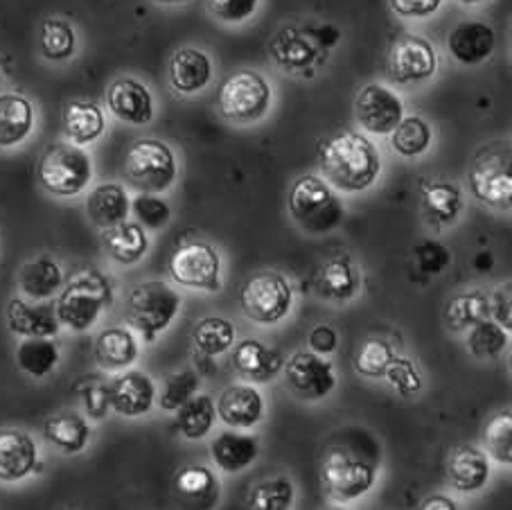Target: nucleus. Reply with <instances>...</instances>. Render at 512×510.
<instances>
[{
	"label": "nucleus",
	"instance_id": "43",
	"mask_svg": "<svg viewBox=\"0 0 512 510\" xmlns=\"http://www.w3.org/2000/svg\"><path fill=\"white\" fill-rule=\"evenodd\" d=\"M510 334L508 330H503L497 321L485 319L481 323H476L474 328L467 330V353H470L474 359H494L499 357L503 350L508 348Z\"/></svg>",
	"mask_w": 512,
	"mask_h": 510
},
{
	"label": "nucleus",
	"instance_id": "48",
	"mask_svg": "<svg viewBox=\"0 0 512 510\" xmlns=\"http://www.w3.org/2000/svg\"><path fill=\"white\" fill-rule=\"evenodd\" d=\"M384 380L391 384V389L397 395H402V398H413V395H418L425 389V380H422L418 366L413 364V359L402 355H395L393 362L388 364Z\"/></svg>",
	"mask_w": 512,
	"mask_h": 510
},
{
	"label": "nucleus",
	"instance_id": "1",
	"mask_svg": "<svg viewBox=\"0 0 512 510\" xmlns=\"http://www.w3.org/2000/svg\"><path fill=\"white\" fill-rule=\"evenodd\" d=\"M323 179L339 192H364L382 174L377 145L359 131H339L316 147Z\"/></svg>",
	"mask_w": 512,
	"mask_h": 510
},
{
	"label": "nucleus",
	"instance_id": "46",
	"mask_svg": "<svg viewBox=\"0 0 512 510\" xmlns=\"http://www.w3.org/2000/svg\"><path fill=\"white\" fill-rule=\"evenodd\" d=\"M395 350L391 344L382 339H368L364 346L359 348L355 357V371L359 375L368 377V380H382L388 364L395 359Z\"/></svg>",
	"mask_w": 512,
	"mask_h": 510
},
{
	"label": "nucleus",
	"instance_id": "52",
	"mask_svg": "<svg viewBox=\"0 0 512 510\" xmlns=\"http://www.w3.org/2000/svg\"><path fill=\"white\" fill-rule=\"evenodd\" d=\"M388 5L402 19H427L440 10L443 0H388Z\"/></svg>",
	"mask_w": 512,
	"mask_h": 510
},
{
	"label": "nucleus",
	"instance_id": "9",
	"mask_svg": "<svg viewBox=\"0 0 512 510\" xmlns=\"http://www.w3.org/2000/svg\"><path fill=\"white\" fill-rule=\"evenodd\" d=\"M240 307L253 323L276 325L285 321L294 307V287L280 271H258L242 285Z\"/></svg>",
	"mask_w": 512,
	"mask_h": 510
},
{
	"label": "nucleus",
	"instance_id": "39",
	"mask_svg": "<svg viewBox=\"0 0 512 510\" xmlns=\"http://www.w3.org/2000/svg\"><path fill=\"white\" fill-rule=\"evenodd\" d=\"M237 330L224 316H203L192 328V344L199 355L219 357L235 346Z\"/></svg>",
	"mask_w": 512,
	"mask_h": 510
},
{
	"label": "nucleus",
	"instance_id": "13",
	"mask_svg": "<svg viewBox=\"0 0 512 510\" xmlns=\"http://www.w3.org/2000/svg\"><path fill=\"white\" fill-rule=\"evenodd\" d=\"M438 73V52L434 43L404 34L388 52V75L397 84H422Z\"/></svg>",
	"mask_w": 512,
	"mask_h": 510
},
{
	"label": "nucleus",
	"instance_id": "23",
	"mask_svg": "<svg viewBox=\"0 0 512 510\" xmlns=\"http://www.w3.org/2000/svg\"><path fill=\"white\" fill-rule=\"evenodd\" d=\"M215 409L231 429H253L264 418V395L253 384H233L219 395Z\"/></svg>",
	"mask_w": 512,
	"mask_h": 510
},
{
	"label": "nucleus",
	"instance_id": "50",
	"mask_svg": "<svg viewBox=\"0 0 512 510\" xmlns=\"http://www.w3.org/2000/svg\"><path fill=\"white\" fill-rule=\"evenodd\" d=\"M413 265L425 276H438L452 265V251L436 240H422L413 246Z\"/></svg>",
	"mask_w": 512,
	"mask_h": 510
},
{
	"label": "nucleus",
	"instance_id": "20",
	"mask_svg": "<svg viewBox=\"0 0 512 510\" xmlns=\"http://www.w3.org/2000/svg\"><path fill=\"white\" fill-rule=\"evenodd\" d=\"M231 366L246 384H267L282 373L285 357L258 339H244L233 346Z\"/></svg>",
	"mask_w": 512,
	"mask_h": 510
},
{
	"label": "nucleus",
	"instance_id": "18",
	"mask_svg": "<svg viewBox=\"0 0 512 510\" xmlns=\"http://www.w3.org/2000/svg\"><path fill=\"white\" fill-rule=\"evenodd\" d=\"M172 492L181 510H213L219 504V479L206 465H183L174 472Z\"/></svg>",
	"mask_w": 512,
	"mask_h": 510
},
{
	"label": "nucleus",
	"instance_id": "34",
	"mask_svg": "<svg viewBox=\"0 0 512 510\" xmlns=\"http://www.w3.org/2000/svg\"><path fill=\"white\" fill-rule=\"evenodd\" d=\"M422 210H425L429 226H452L463 210L461 188L449 181L427 183V186L422 188Z\"/></svg>",
	"mask_w": 512,
	"mask_h": 510
},
{
	"label": "nucleus",
	"instance_id": "24",
	"mask_svg": "<svg viewBox=\"0 0 512 510\" xmlns=\"http://www.w3.org/2000/svg\"><path fill=\"white\" fill-rule=\"evenodd\" d=\"M170 86L181 95L201 93L213 79V59L206 52L194 46H183L174 50L167 66Z\"/></svg>",
	"mask_w": 512,
	"mask_h": 510
},
{
	"label": "nucleus",
	"instance_id": "57",
	"mask_svg": "<svg viewBox=\"0 0 512 510\" xmlns=\"http://www.w3.org/2000/svg\"><path fill=\"white\" fill-rule=\"evenodd\" d=\"M458 3H463V5H479V3H483V0H458Z\"/></svg>",
	"mask_w": 512,
	"mask_h": 510
},
{
	"label": "nucleus",
	"instance_id": "51",
	"mask_svg": "<svg viewBox=\"0 0 512 510\" xmlns=\"http://www.w3.org/2000/svg\"><path fill=\"white\" fill-rule=\"evenodd\" d=\"M208 12L215 16L217 21L226 25H237L249 21L251 16L258 12L260 0H206Z\"/></svg>",
	"mask_w": 512,
	"mask_h": 510
},
{
	"label": "nucleus",
	"instance_id": "47",
	"mask_svg": "<svg viewBox=\"0 0 512 510\" xmlns=\"http://www.w3.org/2000/svg\"><path fill=\"white\" fill-rule=\"evenodd\" d=\"M131 215L136 217V224H140L145 231H163L172 219V208L163 197L158 195H138L131 199Z\"/></svg>",
	"mask_w": 512,
	"mask_h": 510
},
{
	"label": "nucleus",
	"instance_id": "26",
	"mask_svg": "<svg viewBox=\"0 0 512 510\" xmlns=\"http://www.w3.org/2000/svg\"><path fill=\"white\" fill-rule=\"evenodd\" d=\"M86 215L100 231L127 222L131 215V197L122 183H100L86 197Z\"/></svg>",
	"mask_w": 512,
	"mask_h": 510
},
{
	"label": "nucleus",
	"instance_id": "35",
	"mask_svg": "<svg viewBox=\"0 0 512 510\" xmlns=\"http://www.w3.org/2000/svg\"><path fill=\"white\" fill-rule=\"evenodd\" d=\"M14 359L21 373L34 377V380H43L59 366L61 350L55 339H21V344L16 346Z\"/></svg>",
	"mask_w": 512,
	"mask_h": 510
},
{
	"label": "nucleus",
	"instance_id": "40",
	"mask_svg": "<svg viewBox=\"0 0 512 510\" xmlns=\"http://www.w3.org/2000/svg\"><path fill=\"white\" fill-rule=\"evenodd\" d=\"M431 143H434V131L420 116H404L391 134V147L402 158H418L427 154Z\"/></svg>",
	"mask_w": 512,
	"mask_h": 510
},
{
	"label": "nucleus",
	"instance_id": "55",
	"mask_svg": "<svg viewBox=\"0 0 512 510\" xmlns=\"http://www.w3.org/2000/svg\"><path fill=\"white\" fill-rule=\"evenodd\" d=\"M418 510H458L456 501L447 495H431L425 501H422V506Z\"/></svg>",
	"mask_w": 512,
	"mask_h": 510
},
{
	"label": "nucleus",
	"instance_id": "31",
	"mask_svg": "<svg viewBox=\"0 0 512 510\" xmlns=\"http://www.w3.org/2000/svg\"><path fill=\"white\" fill-rule=\"evenodd\" d=\"M91 436V422L77 411H61L43 422V438L61 454H82L91 443Z\"/></svg>",
	"mask_w": 512,
	"mask_h": 510
},
{
	"label": "nucleus",
	"instance_id": "45",
	"mask_svg": "<svg viewBox=\"0 0 512 510\" xmlns=\"http://www.w3.org/2000/svg\"><path fill=\"white\" fill-rule=\"evenodd\" d=\"M485 456L501 465H512V411L503 409L488 420L483 429Z\"/></svg>",
	"mask_w": 512,
	"mask_h": 510
},
{
	"label": "nucleus",
	"instance_id": "19",
	"mask_svg": "<svg viewBox=\"0 0 512 510\" xmlns=\"http://www.w3.org/2000/svg\"><path fill=\"white\" fill-rule=\"evenodd\" d=\"M37 470V441L23 429H0V483H19Z\"/></svg>",
	"mask_w": 512,
	"mask_h": 510
},
{
	"label": "nucleus",
	"instance_id": "58",
	"mask_svg": "<svg viewBox=\"0 0 512 510\" xmlns=\"http://www.w3.org/2000/svg\"><path fill=\"white\" fill-rule=\"evenodd\" d=\"M328 510H346V508H341V506H337V508H328Z\"/></svg>",
	"mask_w": 512,
	"mask_h": 510
},
{
	"label": "nucleus",
	"instance_id": "42",
	"mask_svg": "<svg viewBox=\"0 0 512 510\" xmlns=\"http://www.w3.org/2000/svg\"><path fill=\"white\" fill-rule=\"evenodd\" d=\"M39 50L48 61H66L77 52L75 28L64 19H46L41 23Z\"/></svg>",
	"mask_w": 512,
	"mask_h": 510
},
{
	"label": "nucleus",
	"instance_id": "49",
	"mask_svg": "<svg viewBox=\"0 0 512 510\" xmlns=\"http://www.w3.org/2000/svg\"><path fill=\"white\" fill-rule=\"evenodd\" d=\"M77 395L79 400H82V407L88 420H104L111 413L109 382L104 380V377H84V380L77 384Z\"/></svg>",
	"mask_w": 512,
	"mask_h": 510
},
{
	"label": "nucleus",
	"instance_id": "21",
	"mask_svg": "<svg viewBox=\"0 0 512 510\" xmlns=\"http://www.w3.org/2000/svg\"><path fill=\"white\" fill-rule=\"evenodd\" d=\"M497 34L483 21H461L447 34V50L458 64L479 66L492 57Z\"/></svg>",
	"mask_w": 512,
	"mask_h": 510
},
{
	"label": "nucleus",
	"instance_id": "44",
	"mask_svg": "<svg viewBox=\"0 0 512 510\" xmlns=\"http://www.w3.org/2000/svg\"><path fill=\"white\" fill-rule=\"evenodd\" d=\"M201 375L192 368H183L167 375L161 386V393H156V404L167 413H176L185 402L199 393Z\"/></svg>",
	"mask_w": 512,
	"mask_h": 510
},
{
	"label": "nucleus",
	"instance_id": "54",
	"mask_svg": "<svg viewBox=\"0 0 512 510\" xmlns=\"http://www.w3.org/2000/svg\"><path fill=\"white\" fill-rule=\"evenodd\" d=\"M490 319L497 321L503 330L512 328V307H510V283L499 287L490 298Z\"/></svg>",
	"mask_w": 512,
	"mask_h": 510
},
{
	"label": "nucleus",
	"instance_id": "6",
	"mask_svg": "<svg viewBox=\"0 0 512 510\" xmlns=\"http://www.w3.org/2000/svg\"><path fill=\"white\" fill-rule=\"evenodd\" d=\"M125 179L145 195H163L179 177L174 149L158 138H140L125 156Z\"/></svg>",
	"mask_w": 512,
	"mask_h": 510
},
{
	"label": "nucleus",
	"instance_id": "28",
	"mask_svg": "<svg viewBox=\"0 0 512 510\" xmlns=\"http://www.w3.org/2000/svg\"><path fill=\"white\" fill-rule=\"evenodd\" d=\"M447 481L458 492H479L490 481V459L474 445H461L447 459Z\"/></svg>",
	"mask_w": 512,
	"mask_h": 510
},
{
	"label": "nucleus",
	"instance_id": "38",
	"mask_svg": "<svg viewBox=\"0 0 512 510\" xmlns=\"http://www.w3.org/2000/svg\"><path fill=\"white\" fill-rule=\"evenodd\" d=\"M217 420L215 400L206 393H197L176 411V429L185 441H201L213 432Z\"/></svg>",
	"mask_w": 512,
	"mask_h": 510
},
{
	"label": "nucleus",
	"instance_id": "17",
	"mask_svg": "<svg viewBox=\"0 0 512 510\" xmlns=\"http://www.w3.org/2000/svg\"><path fill=\"white\" fill-rule=\"evenodd\" d=\"M5 319L10 332L21 339H55L61 330L55 303L50 301H28L23 296H14L7 303Z\"/></svg>",
	"mask_w": 512,
	"mask_h": 510
},
{
	"label": "nucleus",
	"instance_id": "3",
	"mask_svg": "<svg viewBox=\"0 0 512 510\" xmlns=\"http://www.w3.org/2000/svg\"><path fill=\"white\" fill-rule=\"evenodd\" d=\"M287 208L294 222L310 235L337 231L346 215L343 201L328 181L316 174H305L291 183Z\"/></svg>",
	"mask_w": 512,
	"mask_h": 510
},
{
	"label": "nucleus",
	"instance_id": "53",
	"mask_svg": "<svg viewBox=\"0 0 512 510\" xmlns=\"http://www.w3.org/2000/svg\"><path fill=\"white\" fill-rule=\"evenodd\" d=\"M307 346H310L312 353L328 357L339 348V332L328 323H319L316 328H312L310 337H307Z\"/></svg>",
	"mask_w": 512,
	"mask_h": 510
},
{
	"label": "nucleus",
	"instance_id": "15",
	"mask_svg": "<svg viewBox=\"0 0 512 510\" xmlns=\"http://www.w3.org/2000/svg\"><path fill=\"white\" fill-rule=\"evenodd\" d=\"M107 107L125 125L145 127L156 116L154 95L136 77H118L107 89Z\"/></svg>",
	"mask_w": 512,
	"mask_h": 510
},
{
	"label": "nucleus",
	"instance_id": "11",
	"mask_svg": "<svg viewBox=\"0 0 512 510\" xmlns=\"http://www.w3.org/2000/svg\"><path fill=\"white\" fill-rule=\"evenodd\" d=\"M321 483L337 504H350L375 488L377 468L346 450H332L321 463Z\"/></svg>",
	"mask_w": 512,
	"mask_h": 510
},
{
	"label": "nucleus",
	"instance_id": "10",
	"mask_svg": "<svg viewBox=\"0 0 512 510\" xmlns=\"http://www.w3.org/2000/svg\"><path fill=\"white\" fill-rule=\"evenodd\" d=\"M167 269L174 283L185 289H197V292L222 289V255L213 244L203 240H190L176 246Z\"/></svg>",
	"mask_w": 512,
	"mask_h": 510
},
{
	"label": "nucleus",
	"instance_id": "22",
	"mask_svg": "<svg viewBox=\"0 0 512 510\" xmlns=\"http://www.w3.org/2000/svg\"><path fill=\"white\" fill-rule=\"evenodd\" d=\"M93 357H95V364L107 373L129 371L140 357L138 337L134 334V330L122 328V325L104 328L95 337Z\"/></svg>",
	"mask_w": 512,
	"mask_h": 510
},
{
	"label": "nucleus",
	"instance_id": "30",
	"mask_svg": "<svg viewBox=\"0 0 512 510\" xmlns=\"http://www.w3.org/2000/svg\"><path fill=\"white\" fill-rule=\"evenodd\" d=\"M260 438L253 434H244L240 429L222 432L210 443V456L215 465L226 474L244 472L258 461Z\"/></svg>",
	"mask_w": 512,
	"mask_h": 510
},
{
	"label": "nucleus",
	"instance_id": "56",
	"mask_svg": "<svg viewBox=\"0 0 512 510\" xmlns=\"http://www.w3.org/2000/svg\"><path fill=\"white\" fill-rule=\"evenodd\" d=\"M158 5H183V3H190V0H154Z\"/></svg>",
	"mask_w": 512,
	"mask_h": 510
},
{
	"label": "nucleus",
	"instance_id": "27",
	"mask_svg": "<svg viewBox=\"0 0 512 510\" xmlns=\"http://www.w3.org/2000/svg\"><path fill=\"white\" fill-rule=\"evenodd\" d=\"M64 283V269L52 255H37L19 269V289L28 301H52Z\"/></svg>",
	"mask_w": 512,
	"mask_h": 510
},
{
	"label": "nucleus",
	"instance_id": "41",
	"mask_svg": "<svg viewBox=\"0 0 512 510\" xmlns=\"http://www.w3.org/2000/svg\"><path fill=\"white\" fill-rule=\"evenodd\" d=\"M296 488L289 477H269L255 483L246 497V510H291Z\"/></svg>",
	"mask_w": 512,
	"mask_h": 510
},
{
	"label": "nucleus",
	"instance_id": "8",
	"mask_svg": "<svg viewBox=\"0 0 512 510\" xmlns=\"http://www.w3.org/2000/svg\"><path fill=\"white\" fill-rule=\"evenodd\" d=\"M273 102V89L269 79L258 70H235L219 89V111L222 116L237 125H253L267 116Z\"/></svg>",
	"mask_w": 512,
	"mask_h": 510
},
{
	"label": "nucleus",
	"instance_id": "37",
	"mask_svg": "<svg viewBox=\"0 0 512 510\" xmlns=\"http://www.w3.org/2000/svg\"><path fill=\"white\" fill-rule=\"evenodd\" d=\"M485 319H490V296H485L479 289L449 298L443 310L445 328L452 332H465Z\"/></svg>",
	"mask_w": 512,
	"mask_h": 510
},
{
	"label": "nucleus",
	"instance_id": "4",
	"mask_svg": "<svg viewBox=\"0 0 512 510\" xmlns=\"http://www.w3.org/2000/svg\"><path fill=\"white\" fill-rule=\"evenodd\" d=\"M181 294L165 280H145L127 296L129 328L138 332L147 344L161 337L181 312Z\"/></svg>",
	"mask_w": 512,
	"mask_h": 510
},
{
	"label": "nucleus",
	"instance_id": "12",
	"mask_svg": "<svg viewBox=\"0 0 512 510\" xmlns=\"http://www.w3.org/2000/svg\"><path fill=\"white\" fill-rule=\"evenodd\" d=\"M287 389L303 402H319L337 389L339 377L334 373L330 359L312 353V350H296L282 366Z\"/></svg>",
	"mask_w": 512,
	"mask_h": 510
},
{
	"label": "nucleus",
	"instance_id": "14",
	"mask_svg": "<svg viewBox=\"0 0 512 510\" xmlns=\"http://www.w3.org/2000/svg\"><path fill=\"white\" fill-rule=\"evenodd\" d=\"M355 118L359 127L375 136H391L393 129L404 118V102L393 89L370 82L357 93Z\"/></svg>",
	"mask_w": 512,
	"mask_h": 510
},
{
	"label": "nucleus",
	"instance_id": "16",
	"mask_svg": "<svg viewBox=\"0 0 512 510\" xmlns=\"http://www.w3.org/2000/svg\"><path fill=\"white\" fill-rule=\"evenodd\" d=\"M156 382L143 371H122L109 380V404L122 418H143L156 407Z\"/></svg>",
	"mask_w": 512,
	"mask_h": 510
},
{
	"label": "nucleus",
	"instance_id": "5",
	"mask_svg": "<svg viewBox=\"0 0 512 510\" xmlns=\"http://www.w3.org/2000/svg\"><path fill=\"white\" fill-rule=\"evenodd\" d=\"M41 188L52 197H77L91 186L93 158L84 147L73 143H55L41 154L37 165Z\"/></svg>",
	"mask_w": 512,
	"mask_h": 510
},
{
	"label": "nucleus",
	"instance_id": "32",
	"mask_svg": "<svg viewBox=\"0 0 512 510\" xmlns=\"http://www.w3.org/2000/svg\"><path fill=\"white\" fill-rule=\"evenodd\" d=\"M102 246L113 262L122 267L138 265L149 251V235L136 222H122L113 228L102 231Z\"/></svg>",
	"mask_w": 512,
	"mask_h": 510
},
{
	"label": "nucleus",
	"instance_id": "25",
	"mask_svg": "<svg viewBox=\"0 0 512 510\" xmlns=\"http://www.w3.org/2000/svg\"><path fill=\"white\" fill-rule=\"evenodd\" d=\"M314 289L328 303H350L361 289V271L350 255H337L316 271Z\"/></svg>",
	"mask_w": 512,
	"mask_h": 510
},
{
	"label": "nucleus",
	"instance_id": "2",
	"mask_svg": "<svg viewBox=\"0 0 512 510\" xmlns=\"http://www.w3.org/2000/svg\"><path fill=\"white\" fill-rule=\"evenodd\" d=\"M113 303V285L111 280L97 269H86L64 283L57 294L55 312L61 323L75 334L88 332L95 328L107 307Z\"/></svg>",
	"mask_w": 512,
	"mask_h": 510
},
{
	"label": "nucleus",
	"instance_id": "7",
	"mask_svg": "<svg viewBox=\"0 0 512 510\" xmlns=\"http://www.w3.org/2000/svg\"><path fill=\"white\" fill-rule=\"evenodd\" d=\"M470 192L485 206L508 210L512 201V161L508 143H488L474 154L467 172Z\"/></svg>",
	"mask_w": 512,
	"mask_h": 510
},
{
	"label": "nucleus",
	"instance_id": "33",
	"mask_svg": "<svg viewBox=\"0 0 512 510\" xmlns=\"http://www.w3.org/2000/svg\"><path fill=\"white\" fill-rule=\"evenodd\" d=\"M107 129L104 111L95 102L70 100L64 109V134L77 147L93 145Z\"/></svg>",
	"mask_w": 512,
	"mask_h": 510
},
{
	"label": "nucleus",
	"instance_id": "29",
	"mask_svg": "<svg viewBox=\"0 0 512 510\" xmlns=\"http://www.w3.org/2000/svg\"><path fill=\"white\" fill-rule=\"evenodd\" d=\"M37 125L34 104L21 93H0V149L23 145Z\"/></svg>",
	"mask_w": 512,
	"mask_h": 510
},
{
	"label": "nucleus",
	"instance_id": "36",
	"mask_svg": "<svg viewBox=\"0 0 512 510\" xmlns=\"http://www.w3.org/2000/svg\"><path fill=\"white\" fill-rule=\"evenodd\" d=\"M269 50L271 57L276 59V64L285 70H291V73L312 66V61L319 55V48L296 28H282L273 37Z\"/></svg>",
	"mask_w": 512,
	"mask_h": 510
}]
</instances>
